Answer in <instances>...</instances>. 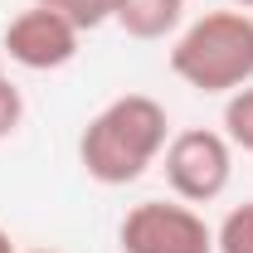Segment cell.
I'll return each instance as SVG.
<instances>
[{"instance_id": "obj_3", "label": "cell", "mask_w": 253, "mask_h": 253, "mask_svg": "<svg viewBox=\"0 0 253 253\" xmlns=\"http://www.w3.org/2000/svg\"><path fill=\"white\" fill-rule=\"evenodd\" d=\"M161 170H166V185L175 190V200L210 205L234 180V146L214 126H185V131H175L166 141Z\"/></svg>"}, {"instance_id": "obj_4", "label": "cell", "mask_w": 253, "mask_h": 253, "mask_svg": "<svg viewBox=\"0 0 253 253\" xmlns=\"http://www.w3.org/2000/svg\"><path fill=\"white\" fill-rule=\"evenodd\" d=\"M122 253H214V229L185 200H141L117 224Z\"/></svg>"}, {"instance_id": "obj_1", "label": "cell", "mask_w": 253, "mask_h": 253, "mask_svg": "<svg viewBox=\"0 0 253 253\" xmlns=\"http://www.w3.org/2000/svg\"><path fill=\"white\" fill-rule=\"evenodd\" d=\"M166 141H170L166 107L146 93H122L88 117L83 136H78V166L88 170V180L117 190L141 180L161 161Z\"/></svg>"}, {"instance_id": "obj_14", "label": "cell", "mask_w": 253, "mask_h": 253, "mask_svg": "<svg viewBox=\"0 0 253 253\" xmlns=\"http://www.w3.org/2000/svg\"><path fill=\"white\" fill-rule=\"evenodd\" d=\"M5 78H10V73H5V59H0V83H5Z\"/></svg>"}, {"instance_id": "obj_9", "label": "cell", "mask_w": 253, "mask_h": 253, "mask_svg": "<svg viewBox=\"0 0 253 253\" xmlns=\"http://www.w3.org/2000/svg\"><path fill=\"white\" fill-rule=\"evenodd\" d=\"M224 136H229V146L253 151V83L224 97Z\"/></svg>"}, {"instance_id": "obj_13", "label": "cell", "mask_w": 253, "mask_h": 253, "mask_svg": "<svg viewBox=\"0 0 253 253\" xmlns=\"http://www.w3.org/2000/svg\"><path fill=\"white\" fill-rule=\"evenodd\" d=\"M25 253H59V249H25Z\"/></svg>"}, {"instance_id": "obj_2", "label": "cell", "mask_w": 253, "mask_h": 253, "mask_svg": "<svg viewBox=\"0 0 253 253\" xmlns=\"http://www.w3.org/2000/svg\"><path fill=\"white\" fill-rule=\"evenodd\" d=\"M170 73L205 97H229L253 83V15L210 10L170 44Z\"/></svg>"}, {"instance_id": "obj_12", "label": "cell", "mask_w": 253, "mask_h": 253, "mask_svg": "<svg viewBox=\"0 0 253 253\" xmlns=\"http://www.w3.org/2000/svg\"><path fill=\"white\" fill-rule=\"evenodd\" d=\"M229 5H234V10H253V0H229Z\"/></svg>"}, {"instance_id": "obj_8", "label": "cell", "mask_w": 253, "mask_h": 253, "mask_svg": "<svg viewBox=\"0 0 253 253\" xmlns=\"http://www.w3.org/2000/svg\"><path fill=\"white\" fill-rule=\"evenodd\" d=\"M214 253H253V200L234 205L214 229Z\"/></svg>"}, {"instance_id": "obj_7", "label": "cell", "mask_w": 253, "mask_h": 253, "mask_svg": "<svg viewBox=\"0 0 253 253\" xmlns=\"http://www.w3.org/2000/svg\"><path fill=\"white\" fill-rule=\"evenodd\" d=\"M39 5H49V10H59L68 25H78V30H102V25H117V10H122V0H39Z\"/></svg>"}, {"instance_id": "obj_11", "label": "cell", "mask_w": 253, "mask_h": 253, "mask_svg": "<svg viewBox=\"0 0 253 253\" xmlns=\"http://www.w3.org/2000/svg\"><path fill=\"white\" fill-rule=\"evenodd\" d=\"M0 253H15V244H10V234L0 229Z\"/></svg>"}, {"instance_id": "obj_10", "label": "cell", "mask_w": 253, "mask_h": 253, "mask_svg": "<svg viewBox=\"0 0 253 253\" xmlns=\"http://www.w3.org/2000/svg\"><path fill=\"white\" fill-rule=\"evenodd\" d=\"M20 122H25V97H20V88H15L10 78H5V83H0V141L15 136Z\"/></svg>"}, {"instance_id": "obj_5", "label": "cell", "mask_w": 253, "mask_h": 253, "mask_svg": "<svg viewBox=\"0 0 253 253\" xmlns=\"http://www.w3.org/2000/svg\"><path fill=\"white\" fill-rule=\"evenodd\" d=\"M78 44H83V30L68 25L59 10H49L39 0L30 10H20L0 34V54L10 63H20V68H30V73H54L63 63H73Z\"/></svg>"}, {"instance_id": "obj_6", "label": "cell", "mask_w": 253, "mask_h": 253, "mask_svg": "<svg viewBox=\"0 0 253 253\" xmlns=\"http://www.w3.org/2000/svg\"><path fill=\"white\" fill-rule=\"evenodd\" d=\"M117 25L131 39H166V34L185 30V0H122Z\"/></svg>"}]
</instances>
